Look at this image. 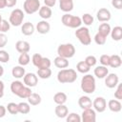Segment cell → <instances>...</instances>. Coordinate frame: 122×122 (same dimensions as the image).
<instances>
[{"label": "cell", "instance_id": "cell-11", "mask_svg": "<svg viewBox=\"0 0 122 122\" xmlns=\"http://www.w3.org/2000/svg\"><path fill=\"white\" fill-rule=\"evenodd\" d=\"M23 81H24V84L30 88H32V87H35L38 83V76L37 74L33 73V72H28V73H25L24 77H23Z\"/></svg>", "mask_w": 122, "mask_h": 122}, {"label": "cell", "instance_id": "cell-21", "mask_svg": "<svg viewBox=\"0 0 122 122\" xmlns=\"http://www.w3.org/2000/svg\"><path fill=\"white\" fill-rule=\"evenodd\" d=\"M34 30H35V27H34L33 24L30 23V22H26V23H24V24L22 25V27H21V31H22V33H23L24 35H26V36L31 35V34L34 32Z\"/></svg>", "mask_w": 122, "mask_h": 122}, {"label": "cell", "instance_id": "cell-20", "mask_svg": "<svg viewBox=\"0 0 122 122\" xmlns=\"http://www.w3.org/2000/svg\"><path fill=\"white\" fill-rule=\"evenodd\" d=\"M108 108L112 112H119L122 109V105L118 99H111L108 102Z\"/></svg>", "mask_w": 122, "mask_h": 122}, {"label": "cell", "instance_id": "cell-2", "mask_svg": "<svg viewBox=\"0 0 122 122\" xmlns=\"http://www.w3.org/2000/svg\"><path fill=\"white\" fill-rule=\"evenodd\" d=\"M77 79V73L73 69H62L57 73V81L61 84L73 83Z\"/></svg>", "mask_w": 122, "mask_h": 122}, {"label": "cell", "instance_id": "cell-1", "mask_svg": "<svg viewBox=\"0 0 122 122\" xmlns=\"http://www.w3.org/2000/svg\"><path fill=\"white\" fill-rule=\"evenodd\" d=\"M10 91L13 94L17 95L20 98H28L30 96V94L32 92L30 87L26 86L19 80H15V81L11 82Z\"/></svg>", "mask_w": 122, "mask_h": 122}, {"label": "cell", "instance_id": "cell-52", "mask_svg": "<svg viewBox=\"0 0 122 122\" xmlns=\"http://www.w3.org/2000/svg\"><path fill=\"white\" fill-rule=\"evenodd\" d=\"M3 74H4V68L0 65V77H1Z\"/></svg>", "mask_w": 122, "mask_h": 122}, {"label": "cell", "instance_id": "cell-12", "mask_svg": "<svg viewBox=\"0 0 122 122\" xmlns=\"http://www.w3.org/2000/svg\"><path fill=\"white\" fill-rule=\"evenodd\" d=\"M119 83V78L116 73H108L105 77V85L109 89H113Z\"/></svg>", "mask_w": 122, "mask_h": 122}, {"label": "cell", "instance_id": "cell-40", "mask_svg": "<svg viewBox=\"0 0 122 122\" xmlns=\"http://www.w3.org/2000/svg\"><path fill=\"white\" fill-rule=\"evenodd\" d=\"M91 68L92 67H93V66H95L96 65V62H97V60H96V57L95 56H93V55H88L86 58H85V60H84Z\"/></svg>", "mask_w": 122, "mask_h": 122}, {"label": "cell", "instance_id": "cell-43", "mask_svg": "<svg viewBox=\"0 0 122 122\" xmlns=\"http://www.w3.org/2000/svg\"><path fill=\"white\" fill-rule=\"evenodd\" d=\"M116 87H117V88H116V91H115V92H114V97H115L116 99L120 100V99H122V85L118 83Z\"/></svg>", "mask_w": 122, "mask_h": 122}, {"label": "cell", "instance_id": "cell-51", "mask_svg": "<svg viewBox=\"0 0 122 122\" xmlns=\"http://www.w3.org/2000/svg\"><path fill=\"white\" fill-rule=\"evenodd\" d=\"M6 8V0H0V10Z\"/></svg>", "mask_w": 122, "mask_h": 122}, {"label": "cell", "instance_id": "cell-36", "mask_svg": "<svg viewBox=\"0 0 122 122\" xmlns=\"http://www.w3.org/2000/svg\"><path fill=\"white\" fill-rule=\"evenodd\" d=\"M6 108H7V111H8L10 114L15 115V114L19 113V112H18V104L14 103V102H10V103H9L8 106H7Z\"/></svg>", "mask_w": 122, "mask_h": 122}, {"label": "cell", "instance_id": "cell-18", "mask_svg": "<svg viewBox=\"0 0 122 122\" xmlns=\"http://www.w3.org/2000/svg\"><path fill=\"white\" fill-rule=\"evenodd\" d=\"M78 105H79V107L82 110L89 109V108H92V99L89 96L83 95V96H80L79 97V99H78Z\"/></svg>", "mask_w": 122, "mask_h": 122}, {"label": "cell", "instance_id": "cell-35", "mask_svg": "<svg viewBox=\"0 0 122 122\" xmlns=\"http://www.w3.org/2000/svg\"><path fill=\"white\" fill-rule=\"evenodd\" d=\"M81 20H82V23H84L86 26H91V25L93 24V20L94 19H93V16L92 14H90V13H84L82 15Z\"/></svg>", "mask_w": 122, "mask_h": 122}, {"label": "cell", "instance_id": "cell-32", "mask_svg": "<svg viewBox=\"0 0 122 122\" xmlns=\"http://www.w3.org/2000/svg\"><path fill=\"white\" fill-rule=\"evenodd\" d=\"M30 61V55L28 52H23V53H20L19 57H18V63L20 66H27Z\"/></svg>", "mask_w": 122, "mask_h": 122}, {"label": "cell", "instance_id": "cell-27", "mask_svg": "<svg viewBox=\"0 0 122 122\" xmlns=\"http://www.w3.org/2000/svg\"><path fill=\"white\" fill-rule=\"evenodd\" d=\"M28 99V103L31 106H36V105H39L42 101L41 99V96L40 94L36 93V92H31L30 94V96L27 98Z\"/></svg>", "mask_w": 122, "mask_h": 122}, {"label": "cell", "instance_id": "cell-3", "mask_svg": "<svg viewBox=\"0 0 122 122\" xmlns=\"http://www.w3.org/2000/svg\"><path fill=\"white\" fill-rule=\"evenodd\" d=\"M80 87H81V90L85 93H87V94L93 93L94 91H95V88H96L94 76H92V74H86V75H84L82 77V79H81Z\"/></svg>", "mask_w": 122, "mask_h": 122}, {"label": "cell", "instance_id": "cell-48", "mask_svg": "<svg viewBox=\"0 0 122 122\" xmlns=\"http://www.w3.org/2000/svg\"><path fill=\"white\" fill-rule=\"evenodd\" d=\"M44 3H45V6L51 8L56 4V0H44Z\"/></svg>", "mask_w": 122, "mask_h": 122}, {"label": "cell", "instance_id": "cell-50", "mask_svg": "<svg viewBox=\"0 0 122 122\" xmlns=\"http://www.w3.org/2000/svg\"><path fill=\"white\" fill-rule=\"evenodd\" d=\"M4 89H5L4 82L2 80H0V98H2L4 95Z\"/></svg>", "mask_w": 122, "mask_h": 122}, {"label": "cell", "instance_id": "cell-6", "mask_svg": "<svg viewBox=\"0 0 122 122\" xmlns=\"http://www.w3.org/2000/svg\"><path fill=\"white\" fill-rule=\"evenodd\" d=\"M57 53L59 56L69 59V58H71L75 54V48L71 43L60 44L57 48Z\"/></svg>", "mask_w": 122, "mask_h": 122}, {"label": "cell", "instance_id": "cell-33", "mask_svg": "<svg viewBox=\"0 0 122 122\" xmlns=\"http://www.w3.org/2000/svg\"><path fill=\"white\" fill-rule=\"evenodd\" d=\"M18 112L22 114H27L30 112V106L27 102H20L18 103Z\"/></svg>", "mask_w": 122, "mask_h": 122}, {"label": "cell", "instance_id": "cell-9", "mask_svg": "<svg viewBox=\"0 0 122 122\" xmlns=\"http://www.w3.org/2000/svg\"><path fill=\"white\" fill-rule=\"evenodd\" d=\"M96 120V112L92 108L83 110L81 113V121L83 122H95Z\"/></svg>", "mask_w": 122, "mask_h": 122}, {"label": "cell", "instance_id": "cell-16", "mask_svg": "<svg viewBox=\"0 0 122 122\" xmlns=\"http://www.w3.org/2000/svg\"><path fill=\"white\" fill-rule=\"evenodd\" d=\"M54 112H55L57 117H59V118H66V116L69 113V110H68V107L65 104H59V105H57L55 107Z\"/></svg>", "mask_w": 122, "mask_h": 122}, {"label": "cell", "instance_id": "cell-41", "mask_svg": "<svg viewBox=\"0 0 122 122\" xmlns=\"http://www.w3.org/2000/svg\"><path fill=\"white\" fill-rule=\"evenodd\" d=\"M10 60V54L4 50H0V62L7 63Z\"/></svg>", "mask_w": 122, "mask_h": 122}, {"label": "cell", "instance_id": "cell-10", "mask_svg": "<svg viewBox=\"0 0 122 122\" xmlns=\"http://www.w3.org/2000/svg\"><path fill=\"white\" fill-rule=\"evenodd\" d=\"M92 107L95 112H103L107 109V102L106 99L102 96H97L92 101Z\"/></svg>", "mask_w": 122, "mask_h": 122}, {"label": "cell", "instance_id": "cell-44", "mask_svg": "<svg viewBox=\"0 0 122 122\" xmlns=\"http://www.w3.org/2000/svg\"><path fill=\"white\" fill-rule=\"evenodd\" d=\"M8 43V37L6 36L5 33L0 32V49L4 48Z\"/></svg>", "mask_w": 122, "mask_h": 122}, {"label": "cell", "instance_id": "cell-17", "mask_svg": "<svg viewBox=\"0 0 122 122\" xmlns=\"http://www.w3.org/2000/svg\"><path fill=\"white\" fill-rule=\"evenodd\" d=\"M59 8L64 12H70L73 10V0H59Z\"/></svg>", "mask_w": 122, "mask_h": 122}, {"label": "cell", "instance_id": "cell-14", "mask_svg": "<svg viewBox=\"0 0 122 122\" xmlns=\"http://www.w3.org/2000/svg\"><path fill=\"white\" fill-rule=\"evenodd\" d=\"M36 30L41 33V34H46L50 31L51 30V25L50 23L47 22V20H42V21H39L37 24H36V27H35Z\"/></svg>", "mask_w": 122, "mask_h": 122}, {"label": "cell", "instance_id": "cell-42", "mask_svg": "<svg viewBox=\"0 0 122 122\" xmlns=\"http://www.w3.org/2000/svg\"><path fill=\"white\" fill-rule=\"evenodd\" d=\"M99 62H100L101 65L108 67L109 66V63H110V55H108V54L101 55L100 58H99Z\"/></svg>", "mask_w": 122, "mask_h": 122}, {"label": "cell", "instance_id": "cell-45", "mask_svg": "<svg viewBox=\"0 0 122 122\" xmlns=\"http://www.w3.org/2000/svg\"><path fill=\"white\" fill-rule=\"evenodd\" d=\"M41 58H42V55H41L40 53H34V54L32 55V57H31V62H32V64H33L35 67H37V65H38V63H39V61H40Z\"/></svg>", "mask_w": 122, "mask_h": 122}, {"label": "cell", "instance_id": "cell-46", "mask_svg": "<svg viewBox=\"0 0 122 122\" xmlns=\"http://www.w3.org/2000/svg\"><path fill=\"white\" fill-rule=\"evenodd\" d=\"M112 5L117 10L122 9V0H112Z\"/></svg>", "mask_w": 122, "mask_h": 122}, {"label": "cell", "instance_id": "cell-47", "mask_svg": "<svg viewBox=\"0 0 122 122\" xmlns=\"http://www.w3.org/2000/svg\"><path fill=\"white\" fill-rule=\"evenodd\" d=\"M17 4V0H6V7L11 8Z\"/></svg>", "mask_w": 122, "mask_h": 122}, {"label": "cell", "instance_id": "cell-4", "mask_svg": "<svg viewBox=\"0 0 122 122\" xmlns=\"http://www.w3.org/2000/svg\"><path fill=\"white\" fill-rule=\"evenodd\" d=\"M61 21H62V24L64 26L71 28V29H77L82 24V20L79 16L71 15L70 13H65L64 15H62Z\"/></svg>", "mask_w": 122, "mask_h": 122}, {"label": "cell", "instance_id": "cell-38", "mask_svg": "<svg viewBox=\"0 0 122 122\" xmlns=\"http://www.w3.org/2000/svg\"><path fill=\"white\" fill-rule=\"evenodd\" d=\"M106 38H107V37H105V36H103L102 34H100L99 32H97V33L94 35V42H95L97 45L101 46V45H104V44L106 43Z\"/></svg>", "mask_w": 122, "mask_h": 122}, {"label": "cell", "instance_id": "cell-34", "mask_svg": "<svg viewBox=\"0 0 122 122\" xmlns=\"http://www.w3.org/2000/svg\"><path fill=\"white\" fill-rule=\"evenodd\" d=\"M51 65V60L48 57H43L42 56V58L40 59V61H39V63H38L36 68L37 69H46V68H50Z\"/></svg>", "mask_w": 122, "mask_h": 122}, {"label": "cell", "instance_id": "cell-5", "mask_svg": "<svg viewBox=\"0 0 122 122\" xmlns=\"http://www.w3.org/2000/svg\"><path fill=\"white\" fill-rule=\"evenodd\" d=\"M75 36L79 42L84 46H89L92 43V38L90 35V30L86 27H79L75 30Z\"/></svg>", "mask_w": 122, "mask_h": 122}, {"label": "cell", "instance_id": "cell-39", "mask_svg": "<svg viewBox=\"0 0 122 122\" xmlns=\"http://www.w3.org/2000/svg\"><path fill=\"white\" fill-rule=\"evenodd\" d=\"M10 22H8L7 20L3 19V20H2V23H1V27H0V32L5 33V32H7L8 30H10Z\"/></svg>", "mask_w": 122, "mask_h": 122}, {"label": "cell", "instance_id": "cell-28", "mask_svg": "<svg viewBox=\"0 0 122 122\" xmlns=\"http://www.w3.org/2000/svg\"><path fill=\"white\" fill-rule=\"evenodd\" d=\"M67 94L65 92H56L54 95H53V101L54 103H56L57 105L59 104H65L67 102Z\"/></svg>", "mask_w": 122, "mask_h": 122}, {"label": "cell", "instance_id": "cell-37", "mask_svg": "<svg viewBox=\"0 0 122 122\" xmlns=\"http://www.w3.org/2000/svg\"><path fill=\"white\" fill-rule=\"evenodd\" d=\"M66 120L67 122H80L81 116L75 112H71V113H68V115L66 116Z\"/></svg>", "mask_w": 122, "mask_h": 122}, {"label": "cell", "instance_id": "cell-24", "mask_svg": "<svg viewBox=\"0 0 122 122\" xmlns=\"http://www.w3.org/2000/svg\"><path fill=\"white\" fill-rule=\"evenodd\" d=\"M110 34H111L112 40H114V41H120L122 39V27H120V26L114 27L113 29L111 30Z\"/></svg>", "mask_w": 122, "mask_h": 122}, {"label": "cell", "instance_id": "cell-7", "mask_svg": "<svg viewBox=\"0 0 122 122\" xmlns=\"http://www.w3.org/2000/svg\"><path fill=\"white\" fill-rule=\"evenodd\" d=\"M24 12L22 10L20 9H15L13 10L10 14V18H9V22L11 26L14 27H19L22 25L23 20H24Z\"/></svg>", "mask_w": 122, "mask_h": 122}, {"label": "cell", "instance_id": "cell-30", "mask_svg": "<svg viewBox=\"0 0 122 122\" xmlns=\"http://www.w3.org/2000/svg\"><path fill=\"white\" fill-rule=\"evenodd\" d=\"M111 30H112V28H111L110 24H108V23H102V24L99 26V28H98V32H99L100 34H102L103 36L107 37V36L110 34Z\"/></svg>", "mask_w": 122, "mask_h": 122}, {"label": "cell", "instance_id": "cell-19", "mask_svg": "<svg viewBox=\"0 0 122 122\" xmlns=\"http://www.w3.org/2000/svg\"><path fill=\"white\" fill-rule=\"evenodd\" d=\"M93 73H94V75H95L97 78L102 79V78H105V77L107 76V74L109 73V69H108L106 66H103V65L97 66V67L94 69Z\"/></svg>", "mask_w": 122, "mask_h": 122}, {"label": "cell", "instance_id": "cell-31", "mask_svg": "<svg viewBox=\"0 0 122 122\" xmlns=\"http://www.w3.org/2000/svg\"><path fill=\"white\" fill-rule=\"evenodd\" d=\"M76 70L77 71H79L80 73H87L90 71L91 70V67L85 62V61H80L77 63L76 65Z\"/></svg>", "mask_w": 122, "mask_h": 122}, {"label": "cell", "instance_id": "cell-26", "mask_svg": "<svg viewBox=\"0 0 122 122\" xmlns=\"http://www.w3.org/2000/svg\"><path fill=\"white\" fill-rule=\"evenodd\" d=\"M53 63H54V66L58 69H65L69 66V61L67 58H64V57H61V56H57L54 58L53 60Z\"/></svg>", "mask_w": 122, "mask_h": 122}, {"label": "cell", "instance_id": "cell-25", "mask_svg": "<svg viewBox=\"0 0 122 122\" xmlns=\"http://www.w3.org/2000/svg\"><path fill=\"white\" fill-rule=\"evenodd\" d=\"M121 65H122V59L119 55L117 54L110 55V63H109L110 67L116 69V68H119Z\"/></svg>", "mask_w": 122, "mask_h": 122}, {"label": "cell", "instance_id": "cell-29", "mask_svg": "<svg viewBox=\"0 0 122 122\" xmlns=\"http://www.w3.org/2000/svg\"><path fill=\"white\" fill-rule=\"evenodd\" d=\"M37 76L41 79H48L51 76V70L50 68L38 69L37 70Z\"/></svg>", "mask_w": 122, "mask_h": 122}, {"label": "cell", "instance_id": "cell-49", "mask_svg": "<svg viewBox=\"0 0 122 122\" xmlns=\"http://www.w3.org/2000/svg\"><path fill=\"white\" fill-rule=\"evenodd\" d=\"M6 112H7V108L3 105H0V118L4 117L6 115Z\"/></svg>", "mask_w": 122, "mask_h": 122}, {"label": "cell", "instance_id": "cell-23", "mask_svg": "<svg viewBox=\"0 0 122 122\" xmlns=\"http://www.w3.org/2000/svg\"><path fill=\"white\" fill-rule=\"evenodd\" d=\"M25 73H26V71H25L24 67H23V66H20V65L13 67L12 70H11V74H12V76H13L14 78H16V79L23 78L24 75H25Z\"/></svg>", "mask_w": 122, "mask_h": 122}, {"label": "cell", "instance_id": "cell-13", "mask_svg": "<svg viewBox=\"0 0 122 122\" xmlns=\"http://www.w3.org/2000/svg\"><path fill=\"white\" fill-rule=\"evenodd\" d=\"M96 17L98 19V21L100 22H108L111 17H112V14H111V11L106 9V8H102L100 9L97 13H96Z\"/></svg>", "mask_w": 122, "mask_h": 122}, {"label": "cell", "instance_id": "cell-15", "mask_svg": "<svg viewBox=\"0 0 122 122\" xmlns=\"http://www.w3.org/2000/svg\"><path fill=\"white\" fill-rule=\"evenodd\" d=\"M15 49L18 52L20 53H23V52H29L30 50V43L27 42V41H24V40H19L16 42L15 44Z\"/></svg>", "mask_w": 122, "mask_h": 122}, {"label": "cell", "instance_id": "cell-8", "mask_svg": "<svg viewBox=\"0 0 122 122\" xmlns=\"http://www.w3.org/2000/svg\"><path fill=\"white\" fill-rule=\"evenodd\" d=\"M24 11L28 14H33L40 9V1L39 0H25L23 4Z\"/></svg>", "mask_w": 122, "mask_h": 122}, {"label": "cell", "instance_id": "cell-53", "mask_svg": "<svg viewBox=\"0 0 122 122\" xmlns=\"http://www.w3.org/2000/svg\"><path fill=\"white\" fill-rule=\"evenodd\" d=\"M2 20H3V18H2V15L0 14V27H1V23H2Z\"/></svg>", "mask_w": 122, "mask_h": 122}, {"label": "cell", "instance_id": "cell-22", "mask_svg": "<svg viewBox=\"0 0 122 122\" xmlns=\"http://www.w3.org/2000/svg\"><path fill=\"white\" fill-rule=\"evenodd\" d=\"M38 13H39V16L44 19V20H47V19H50L51 17V14H52V11H51V9L50 7H47V6H43V7H40L39 10H38Z\"/></svg>", "mask_w": 122, "mask_h": 122}]
</instances>
